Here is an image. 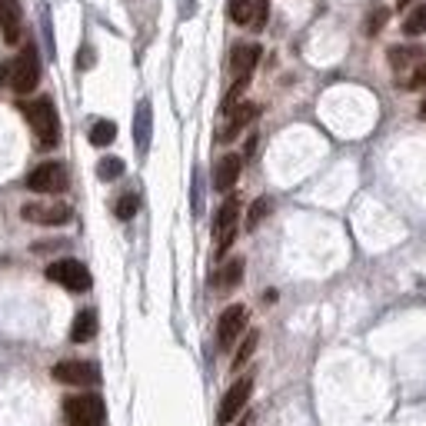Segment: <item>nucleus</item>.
Wrapping results in <instances>:
<instances>
[{
	"mask_svg": "<svg viewBox=\"0 0 426 426\" xmlns=\"http://www.w3.org/2000/svg\"><path fill=\"white\" fill-rule=\"evenodd\" d=\"M24 114H27V124L34 127V134L44 147H57L60 144V120H57V106L50 97H37L24 104Z\"/></svg>",
	"mask_w": 426,
	"mask_h": 426,
	"instance_id": "1",
	"label": "nucleus"
},
{
	"mask_svg": "<svg viewBox=\"0 0 426 426\" xmlns=\"http://www.w3.org/2000/svg\"><path fill=\"white\" fill-rule=\"evenodd\" d=\"M37 84H40V54L34 44H24L17 60L10 64V90L17 97H24V94H34Z\"/></svg>",
	"mask_w": 426,
	"mask_h": 426,
	"instance_id": "2",
	"label": "nucleus"
},
{
	"mask_svg": "<svg viewBox=\"0 0 426 426\" xmlns=\"http://www.w3.org/2000/svg\"><path fill=\"white\" fill-rule=\"evenodd\" d=\"M64 420L67 426H104V400L80 393L64 400Z\"/></svg>",
	"mask_w": 426,
	"mask_h": 426,
	"instance_id": "3",
	"label": "nucleus"
},
{
	"mask_svg": "<svg viewBox=\"0 0 426 426\" xmlns=\"http://www.w3.org/2000/svg\"><path fill=\"white\" fill-rule=\"evenodd\" d=\"M67 184H70L67 167L60 164V160H47V164L34 167L27 174V187L34 194H64Z\"/></svg>",
	"mask_w": 426,
	"mask_h": 426,
	"instance_id": "4",
	"label": "nucleus"
},
{
	"mask_svg": "<svg viewBox=\"0 0 426 426\" xmlns=\"http://www.w3.org/2000/svg\"><path fill=\"white\" fill-rule=\"evenodd\" d=\"M47 280L60 283L64 290L70 293H87L90 290V270L84 267L80 260H57V263H50L47 267Z\"/></svg>",
	"mask_w": 426,
	"mask_h": 426,
	"instance_id": "5",
	"label": "nucleus"
},
{
	"mask_svg": "<svg viewBox=\"0 0 426 426\" xmlns=\"http://www.w3.org/2000/svg\"><path fill=\"white\" fill-rule=\"evenodd\" d=\"M237 217H240V200L230 197V200H223L220 213H217V220H213V237H217V257L230 250L233 237H237Z\"/></svg>",
	"mask_w": 426,
	"mask_h": 426,
	"instance_id": "6",
	"label": "nucleus"
},
{
	"mask_svg": "<svg viewBox=\"0 0 426 426\" xmlns=\"http://www.w3.org/2000/svg\"><path fill=\"white\" fill-rule=\"evenodd\" d=\"M250 393H253V377H240L230 390H227V397L220 400V410H217V423L227 426L230 420L240 417V410L247 407V400H250Z\"/></svg>",
	"mask_w": 426,
	"mask_h": 426,
	"instance_id": "7",
	"label": "nucleus"
},
{
	"mask_svg": "<svg viewBox=\"0 0 426 426\" xmlns=\"http://www.w3.org/2000/svg\"><path fill=\"white\" fill-rule=\"evenodd\" d=\"M54 380L57 383H70V387H90L100 380V370L87 360H60L54 367Z\"/></svg>",
	"mask_w": 426,
	"mask_h": 426,
	"instance_id": "8",
	"label": "nucleus"
},
{
	"mask_svg": "<svg viewBox=\"0 0 426 426\" xmlns=\"http://www.w3.org/2000/svg\"><path fill=\"white\" fill-rule=\"evenodd\" d=\"M243 327H247V307H243V303L227 307V310L220 313V323H217V343H220L223 350H230V343L243 333Z\"/></svg>",
	"mask_w": 426,
	"mask_h": 426,
	"instance_id": "9",
	"label": "nucleus"
},
{
	"mask_svg": "<svg viewBox=\"0 0 426 426\" xmlns=\"http://www.w3.org/2000/svg\"><path fill=\"white\" fill-rule=\"evenodd\" d=\"M24 220L40 223V227H60L70 220V207L67 204H24Z\"/></svg>",
	"mask_w": 426,
	"mask_h": 426,
	"instance_id": "10",
	"label": "nucleus"
},
{
	"mask_svg": "<svg viewBox=\"0 0 426 426\" xmlns=\"http://www.w3.org/2000/svg\"><path fill=\"white\" fill-rule=\"evenodd\" d=\"M150 134H154V110H150V100H140L137 117H134V140H137L140 157L150 150Z\"/></svg>",
	"mask_w": 426,
	"mask_h": 426,
	"instance_id": "11",
	"label": "nucleus"
},
{
	"mask_svg": "<svg viewBox=\"0 0 426 426\" xmlns=\"http://www.w3.org/2000/svg\"><path fill=\"white\" fill-rule=\"evenodd\" d=\"M240 167H243V157H237V154L220 157V160H217V167H213V187L227 194V190L237 184V177H240Z\"/></svg>",
	"mask_w": 426,
	"mask_h": 426,
	"instance_id": "12",
	"label": "nucleus"
},
{
	"mask_svg": "<svg viewBox=\"0 0 426 426\" xmlns=\"http://www.w3.org/2000/svg\"><path fill=\"white\" fill-rule=\"evenodd\" d=\"M0 34L7 44L20 40V4L17 0H0Z\"/></svg>",
	"mask_w": 426,
	"mask_h": 426,
	"instance_id": "13",
	"label": "nucleus"
},
{
	"mask_svg": "<svg viewBox=\"0 0 426 426\" xmlns=\"http://www.w3.org/2000/svg\"><path fill=\"white\" fill-rule=\"evenodd\" d=\"M257 60H260V44H237L230 54V67L237 77H247L257 67Z\"/></svg>",
	"mask_w": 426,
	"mask_h": 426,
	"instance_id": "14",
	"label": "nucleus"
},
{
	"mask_svg": "<svg viewBox=\"0 0 426 426\" xmlns=\"http://www.w3.org/2000/svg\"><path fill=\"white\" fill-rule=\"evenodd\" d=\"M257 114H260V106H257V104H240V106H233L230 124L220 130V140H223V144H227V140H233V137L240 134V130L250 124V120H257Z\"/></svg>",
	"mask_w": 426,
	"mask_h": 426,
	"instance_id": "15",
	"label": "nucleus"
},
{
	"mask_svg": "<svg viewBox=\"0 0 426 426\" xmlns=\"http://www.w3.org/2000/svg\"><path fill=\"white\" fill-rule=\"evenodd\" d=\"M94 337H97V310H80L74 317V327H70V340L74 343H87Z\"/></svg>",
	"mask_w": 426,
	"mask_h": 426,
	"instance_id": "16",
	"label": "nucleus"
},
{
	"mask_svg": "<svg viewBox=\"0 0 426 426\" xmlns=\"http://www.w3.org/2000/svg\"><path fill=\"white\" fill-rule=\"evenodd\" d=\"M117 140V124L114 120H97L90 127V144L94 147H110Z\"/></svg>",
	"mask_w": 426,
	"mask_h": 426,
	"instance_id": "17",
	"label": "nucleus"
},
{
	"mask_svg": "<svg viewBox=\"0 0 426 426\" xmlns=\"http://www.w3.org/2000/svg\"><path fill=\"white\" fill-rule=\"evenodd\" d=\"M403 34H407V37H420V34H426V4H417V7L407 14V20H403Z\"/></svg>",
	"mask_w": 426,
	"mask_h": 426,
	"instance_id": "18",
	"label": "nucleus"
},
{
	"mask_svg": "<svg viewBox=\"0 0 426 426\" xmlns=\"http://www.w3.org/2000/svg\"><path fill=\"white\" fill-rule=\"evenodd\" d=\"M240 277H243V260L237 257V260H230L220 270V277H217V287H223V290H233V287L240 283Z\"/></svg>",
	"mask_w": 426,
	"mask_h": 426,
	"instance_id": "19",
	"label": "nucleus"
},
{
	"mask_svg": "<svg viewBox=\"0 0 426 426\" xmlns=\"http://www.w3.org/2000/svg\"><path fill=\"white\" fill-rule=\"evenodd\" d=\"M97 177L100 180H106V184L117 180V177H124V160H120V157H104V160L97 164Z\"/></svg>",
	"mask_w": 426,
	"mask_h": 426,
	"instance_id": "20",
	"label": "nucleus"
},
{
	"mask_svg": "<svg viewBox=\"0 0 426 426\" xmlns=\"http://www.w3.org/2000/svg\"><path fill=\"white\" fill-rule=\"evenodd\" d=\"M137 210H140V197H137V194H124L120 200H117V207H114V213L120 217V220H130Z\"/></svg>",
	"mask_w": 426,
	"mask_h": 426,
	"instance_id": "21",
	"label": "nucleus"
},
{
	"mask_svg": "<svg viewBox=\"0 0 426 426\" xmlns=\"http://www.w3.org/2000/svg\"><path fill=\"white\" fill-rule=\"evenodd\" d=\"M413 60H417V50L413 47H393L390 50V64H393V70H407Z\"/></svg>",
	"mask_w": 426,
	"mask_h": 426,
	"instance_id": "22",
	"label": "nucleus"
},
{
	"mask_svg": "<svg viewBox=\"0 0 426 426\" xmlns=\"http://www.w3.org/2000/svg\"><path fill=\"white\" fill-rule=\"evenodd\" d=\"M230 20L233 24H250V17H253V4L250 0H230Z\"/></svg>",
	"mask_w": 426,
	"mask_h": 426,
	"instance_id": "23",
	"label": "nucleus"
},
{
	"mask_svg": "<svg viewBox=\"0 0 426 426\" xmlns=\"http://www.w3.org/2000/svg\"><path fill=\"white\" fill-rule=\"evenodd\" d=\"M257 340H260L257 333H247V340L240 343V350H237V357H233V370H240L243 363H247V360L253 357V350H257Z\"/></svg>",
	"mask_w": 426,
	"mask_h": 426,
	"instance_id": "24",
	"label": "nucleus"
},
{
	"mask_svg": "<svg viewBox=\"0 0 426 426\" xmlns=\"http://www.w3.org/2000/svg\"><path fill=\"white\" fill-rule=\"evenodd\" d=\"M270 207H273L270 200H267V197H260V200L250 207V213H247V230H257V223H260L263 217L270 213Z\"/></svg>",
	"mask_w": 426,
	"mask_h": 426,
	"instance_id": "25",
	"label": "nucleus"
},
{
	"mask_svg": "<svg viewBox=\"0 0 426 426\" xmlns=\"http://www.w3.org/2000/svg\"><path fill=\"white\" fill-rule=\"evenodd\" d=\"M267 17H270V0H257V4H253L250 27L253 30H263V27H267Z\"/></svg>",
	"mask_w": 426,
	"mask_h": 426,
	"instance_id": "26",
	"label": "nucleus"
},
{
	"mask_svg": "<svg viewBox=\"0 0 426 426\" xmlns=\"http://www.w3.org/2000/svg\"><path fill=\"white\" fill-rule=\"evenodd\" d=\"M247 87H250V74H247V77H237V84H233L230 94H227V100H223V110H233V106H237V100H240V94Z\"/></svg>",
	"mask_w": 426,
	"mask_h": 426,
	"instance_id": "27",
	"label": "nucleus"
},
{
	"mask_svg": "<svg viewBox=\"0 0 426 426\" xmlns=\"http://www.w3.org/2000/svg\"><path fill=\"white\" fill-rule=\"evenodd\" d=\"M387 17H390L387 7H380V10H373V14H370V20H367V34H370V37H377L380 30L387 27Z\"/></svg>",
	"mask_w": 426,
	"mask_h": 426,
	"instance_id": "28",
	"label": "nucleus"
},
{
	"mask_svg": "<svg viewBox=\"0 0 426 426\" xmlns=\"http://www.w3.org/2000/svg\"><path fill=\"white\" fill-rule=\"evenodd\" d=\"M410 90H417V87H426V54H423V60H420L417 67H413V77L410 80H403Z\"/></svg>",
	"mask_w": 426,
	"mask_h": 426,
	"instance_id": "29",
	"label": "nucleus"
},
{
	"mask_svg": "<svg viewBox=\"0 0 426 426\" xmlns=\"http://www.w3.org/2000/svg\"><path fill=\"white\" fill-rule=\"evenodd\" d=\"M40 30H44V40H47V50L54 54V34H50V10L40 7Z\"/></svg>",
	"mask_w": 426,
	"mask_h": 426,
	"instance_id": "30",
	"label": "nucleus"
},
{
	"mask_svg": "<svg viewBox=\"0 0 426 426\" xmlns=\"http://www.w3.org/2000/svg\"><path fill=\"white\" fill-rule=\"evenodd\" d=\"M77 67H80V70H87V67H94V50H90V47H80Z\"/></svg>",
	"mask_w": 426,
	"mask_h": 426,
	"instance_id": "31",
	"label": "nucleus"
},
{
	"mask_svg": "<svg viewBox=\"0 0 426 426\" xmlns=\"http://www.w3.org/2000/svg\"><path fill=\"white\" fill-rule=\"evenodd\" d=\"M200 174H197V184H194V213H200Z\"/></svg>",
	"mask_w": 426,
	"mask_h": 426,
	"instance_id": "32",
	"label": "nucleus"
},
{
	"mask_svg": "<svg viewBox=\"0 0 426 426\" xmlns=\"http://www.w3.org/2000/svg\"><path fill=\"white\" fill-rule=\"evenodd\" d=\"M253 150H257V134H253V137H247V157H250Z\"/></svg>",
	"mask_w": 426,
	"mask_h": 426,
	"instance_id": "33",
	"label": "nucleus"
},
{
	"mask_svg": "<svg viewBox=\"0 0 426 426\" xmlns=\"http://www.w3.org/2000/svg\"><path fill=\"white\" fill-rule=\"evenodd\" d=\"M410 4H413V0H397V7H400V10H407Z\"/></svg>",
	"mask_w": 426,
	"mask_h": 426,
	"instance_id": "34",
	"label": "nucleus"
},
{
	"mask_svg": "<svg viewBox=\"0 0 426 426\" xmlns=\"http://www.w3.org/2000/svg\"><path fill=\"white\" fill-rule=\"evenodd\" d=\"M420 117H423V120H426V100H423V104H420Z\"/></svg>",
	"mask_w": 426,
	"mask_h": 426,
	"instance_id": "35",
	"label": "nucleus"
},
{
	"mask_svg": "<svg viewBox=\"0 0 426 426\" xmlns=\"http://www.w3.org/2000/svg\"><path fill=\"white\" fill-rule=\"evenodd\" d=\"M240 426H247V420H243V423H240Z\"/></svg>",
	"mask_w": 426,
	"mask_h": 426,
	"instance_id": "36",
	"label": "nucleus"
}]
</instances>
